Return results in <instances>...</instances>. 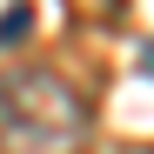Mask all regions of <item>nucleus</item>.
Segmentation results:
<instances>
[{
    "label": "nucleus",
    "instance_id": "f257e3e1",
    "mask_svg": "<svg viewBox=\"0 0 154 154\" xmlns=\"http://www.w3.org/2000/svg\"><path fill=\"white\" fill-rule=\"evenodd\" d=\"M94 114L81 87L54 67L0 74V154H87Z\"/></svg>",
    "mask_w": 154,
    "mask_h": 154
},
{
    "label": "nucleus",
    "instance_id": "f03ea898",
    "mask_svg": "<svg viewBox=\"0 0 154 154\" xmlns=\"http://www.w3.org/2000/svg\"><path fill=\"white\" fill-rule=\"evenodd\" d=\"M27 27H34V14H27V0H14V7L0 14V47H20V40H27Z\"/></svg>",
    "mask_w": 154,
    "mask_h": 154
}]
</instances>
